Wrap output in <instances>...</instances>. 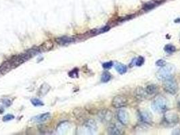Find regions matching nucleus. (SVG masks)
Listing matches in <instances>:
<instances>
[{"label":"nucleus","mask_w":180,"mask_h":135,"mask_svg":"<svg viewBox=\"0 0 180 135\" xmlns=\"http://www.w3.org/2000/svg\"><path fill=\"white\" fill-rule=\"evenodd\" d=\"M37 52V50L32 49L31 51L26 52L25 54L12 57L8 61L5 62L0 66V73L2 74L8 73L10 71L12 70L13 69H15L23 63H25L26 61H28L30 58H31Z\"/></svg>","instance_id":"1"},{"label":"nucleus","mask_w":180,"mask_h":135,"mask_svg":"<svg viewBox=\"0 0 180 135\" xmlns=\"http://www.w3.org/2000/svg\"><path fill=\"white\" fill-rule=\"evenodd\" d=\"M175 72V67L171 64L165 65L156 73V77L160 81H164L166 79L173 77Z\"/></svg>","instance_id":"2"},{"label":"nucleus","mask_w":180,"mask_h":135,"mask_svg":"<svg viewBox=\"0 0 180 135\" xmlns=\"http://www.w3.org/2000/svg\"><path fill=\"white\" fill-rule=\"evenodd\" d=\"M163 88L167 93L175 95L178 91V84L175 78L172 77L163 81Z\"/></svg>","instance_id":"3"},{"label":"nucleus","mask_w":180,"mask_h":135,"mask_svg":"<svg viewBox=\"0 0 180 135\" xmlns=\"http://www.w3.org/2000/svg\"><path fill=\"white\" fill-rule=\"evenodd\" d=\"M152 108L155 111L162 113L166 110L167 103L165 98L162 97H156L152 103Z\"/></svg>","instance_id":"4"},{"label":"nucleus","mask_w":180,"mask_h":135,"mask_svg":"<svg viewBox=\"0 0 180 135\" xmlns=\"http://www.w3.org/2000/svg\"><path fill=\"white\" fill-rule=\"evenodd\" d=\"M127 104V99L123 95H116L113 98L112 105L115 108H121Z\"/></svg>","instance_id":"5"},{"label":"nucleus","mask_w":180,"mask_h":135,"mask_svg":"<svg viewBox=\"0 0 180 135\" xmlns=\"http://www.w3.org/2000/svg\"><path fill=\"white\" fill-rule=\"evenodd\" d=\"M83 129L85 132L86 134H93L96 131L97 126H96L94 120H89L83 126Z\"/></svg>","instance_id":"6"},{"label":"nucleus","mask_w":180,"mask_h":135,"mask_svg":"<svg viewBox=\"0 0 180 135\" xmlns=\"http://www.w3.org/2000/svg\"><path fill=\"white\" fill-rule=\"evenodd\" d=\"M108 133L110 134L119 135L123 133V128L121 125V123H112L110 125L108 128Z\"/></svg>","instance_id":"7"},{"label":"nucleus","mask_w":180,"mask_h":135,"mask_svg":"<svg viewBox=\"0 0 180 135\" xmlns=\"http://www.w3.org/2000/svg\"><path fill=\"white\" fill-rule=\"evenodd\" d=\"M116 117H117V119L119 121V122L123 125H127L129 123V114L127 111L124 110H119L117 114H116Z\"/></svg>","instance_id":"8"},{"label":"nucleus","mask_w":180,"mask_h":135,"mask_svg":"<svg viewBox=\"0 0 180 135\" xmlns=\"http://www.w3.org/2000/svg\"><path fill=\"white\" fill-rule=\"evenodd\" d=\"M139 117L142 122L151 124L152 122V116L147 111H142L139 112Z\"/></svg>","instance_id":"9"},{"label":"nucleus","mask_w":180,"mask_h":135,"mask_svg":"<svg viewBox=\"0 0 180 135\" xmlns=\"http://www.w3.org/2000/svg\"><path fill=\"white\" fill-rule=\"evenodd\" d=\"M98 117L103 122H108L112 119V114L109 110H103L100 111Z\"/></svg>","instance_id":"10"},{"label":"nucleus","mask_w":180,"mask_h":135,"mask_svg":"<svg viewBox=\"0 0 180 135\" xmlns=\"http://www.w3.org/2000/svg\"><path fill=\"white\" fill-rule=\"evenodd\" d=\"M50 114L49 113H45L43 114L39 115V116H37L34 118H33L31 120L33 122H37V123H42L45 122L47 120H48L49 118H50Z\"/></svg>","instance_id":"11"},{"label":"nucleus","mask_w":180,"mask_h":135,"mask_svg":"<svg viewBox=\"0 0 180 135\" xmlns=\"http://www.w3.org/2000/svg\"><path fill=\"white\" fill-rule=\"evenodd\" d=\"M146 95H147V93H146L145 89L142 87H138L135 90L134 96L138 100H144Z\"/></svg>","instance_id":"12"},{"label":"nucleus","mask_w":180,"mask_h":135,"mask_svg":"<svg viewBox=\"0 0 180 135\" xmlns=\"http://www.w3.org/2000/svg\"><path fill=\"white\" fill-rule=\"evenodd\" d=\"M165 118V120L170 124H174L178 121V115L174 113L166 114Z\"/></svg>","instance_id":"13"},{"label":"nucleus","mask_w":180,"mask_h":135,"mask_svg":"<svg viewBox=\"0 0 180 135\" xmlns=\"http://www.w3.org/2000/svg\"><path fill=\"white\" fill-rule=\"evenodd\" d=\"M56 41L60 45H66L73 42L74 39H73L72 37H62L56 39Z\"/></svg>","instance_id":"14"},{"label":"nucleus","mask_w":180,"mask_h":135,"mask_svg":"<svg viewBox=\"0 0 180 135\" xmlns=\"http://www.w3.org/2000/svg\"><path fill=\"white\" fill-rule=\"evenodd\" d=\"M145 91L147 95H152L156 93V92L158 91V87L155 84H149L146 87Z\"/></svg>","instance_id":"15"},{"label":"nucleus","mask_w":180,"mask_h":135,"mask_svg":"<svg viewBox=\"0 0 180 135\" xmlns=\"http://www.w3.org/2000/svg\"><path fill=\"white\" fill-rule=\"evenodd\" d=\"M53 47H54L53 43L50 41H48L45 42L44 43L41 45V47H40V50L43 51H48L49 50H51Z\"/></svg>","instance_id":"16"},{"label":"nucleus","mask_w":180,"mask_h":135,"mask_svg":"<svg viewBox=\"0 0 180 135\" xmlns=\"http://www.w3.org/2000/svg\"><path fill=\"white\" fill-rule=\"evenodd\" d=\"M115 69L119 74H125L127 71V68L125 65L122 64H116L115 66Z\"/></svg>","instance_id":"17"},{"label":"nucleus","mask_w":180,"mask_h":135,"mask_svg":"<svg viewBox=\"0 0 180 135\" xmlns=\"http://www.w3.org/2000/svg\"><path fill=\"white\" fill-rule=\"evenodd\" d=\"M111 79V75L108 72H104L101 77V81L102 83H107Z\"/></svg>","instance_id":"18"},{"label":"nucleus","mask_w":180,"mask_h":135,"mask_svg":"<svg viewBox=\"0 0 180 135\" xmlns=\"http://www.w3.org/2000/svg\"><path fill=\"white\" fill-rule=\"evenodd\" d=\"M164 50L165 52L168 53V54H172V53L175 51L176 48L172 45H166L164 47Z\"/></svg>","instance_id":"19"},{"label":"nucleus","mask_w":180,"mask_h":135,"mask_svg":"<svg viewBox=\"0 0 180 135\" xmlns=\"http://www.w3.org/2000/svg\"><path fill=\"white\" fill-rule=\"evenodd\" d=\"M31 101V103L35 107L43 106V105H44L41 100L37 99H32Z\"/></svg>","instance_id":"20"},{"label":"nucleus","mask_w":180,"mask_h":135,"mask_svg":"<svg viewBox=\"0 0 180 135\" xmlns=\"http://www.w3.org/2000/svg\"><path fill=\"white\" fill-rule=\"evenodd\" d=\"M69 77H71V78H76L78 77V69H74V70H72V71H71L69 72Z\"/></svg>","instance_id":"21"},{"label":"nucleus","mask_w":180,"mask_h":135,"mask_svg":"<svg viewBox=\"0 0 180 135\" xmlns=\"http://www.w3.org/2000/svg\"><path fill=\"white\" fill-rule=\"evenodd\" d=\"M144 59L143 57L142 56H139L137 60H136V62H135V65L138 66H141L144 64Z\"/></svg>","instance_id":"22"},{"label":"nucleus","mask_w":180,"mask_h":135,"mask_svg":"<svg viewBox=\"0 0 180 135\" xmlns=\"http://www.w3.org/2000/svg\"><path fill=\"white\" fill-rule=\"evenodd\" d=\"M156 6V4L154 2H150V3H148V4H146L145 6H144V9H152L153 8H155Z\"/></svg>","instance_id":"23"},{"label":"nucleus","mask_w":180,"mask_h":135,"mask_svg":"<svg viewBox=\"0 0 180 135\" xmlns=\"http://www.w3.org/2000/svg\"><path fill=\"white\" fill-rule=\"evenodd\" d=\"M112 66H113L112 62H105V63L102 64V67L104 68V69H110V68H111Z\"/></svg>","instance_id":"24"},{"label":"nucleus","mask_w":180,"mask_h":135,"mask_svg":"<svg viewBox=\"0 0 180 135\" xmlns=\"http://www.w3.org/2000/svg\"><path fill=\"white\" fill-rule=\"evenodd\" d=\"M14 118V116H13V115L8 114V115H6V116H5L4 118H3V120H4V122H8V121L12 120Z\"/></svg>","instance_id":"25"},{"label":"nucleus","mask_w":180,"mask_h":135,"mask_svg":"<svg viewBox=\"0 0 180 135\" xmlns=\"http://www.w3.org/2000/svg\"><path fill=\"white\" fill-rule=\"evenodd\" d=\"M156 65L158 66H159V67H162V66H164L165 65H166V62H165V61L162 60H159L156 62Z\"/></svg>","instance_id":"26"},{"label":"nucleus","mask_w":180,"mask_h":135,"mask_svg":"<svg viewBox=\"0 0 180 135\" xmlns=\"http://www.w3.org/2000/svg\"><path fill=\"white\" fill-rule=\"evenodd\" d=\"M3 103H4V104H6V106H10V104H11L10 101L9 99H5L4 101V102H3Z\"/></svg>","instance_id":"27"},{"label":"nucleus","mask_w":180,"mask_h":135,"mask_svg":"<svg viewBox=\"0 0 180 135\" xmlns=\"http://www.w3.org/2000/svg\"><path fill=\"white\" fill-rule=\"evenodd\" d=\"M178 107L180 108V98L178 99Z\"/></svg>","instance_id":"28"}]
</instances>
